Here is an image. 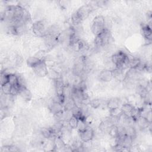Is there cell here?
<instances>
[{
  "label": "cell",
  "mask_w": 152,
  "mask_h": 152,
  "mask_svg": "<svg viewBox=\"0 0 152 152\" xmlns=\"http://www.w3.org/2000/svg\"><path fill=\"white\" fill-rule=\"evenodd\" d=\"M49 27L46 20H41L33 23L31 28L33 33L36 36L40 37H45L48 34Z\"/></svg>",
  "instance_id": "obj_1"
},
{
  "label": "cell",
  "mask_w": 152,
  "mask_h": 152,
  "mask_svg": "<svg viewBox=\"0 0 152 152\" xmlns=\"http://www.w3.org/2000/svg\"><path fill=\"white\" fill-rule=\"evenodd\" d=\"M112 36L110 30L104 29L101 33L96 36L94 43L96 48H103L109 44L112 40Z\"/></svg>",
  "instance_id": "obj_2"
},
{
  "label": "cell",
  "mask_w": 152,
  "mask_h": 152,
  "mask_svg": "<svg viewBox=\"0 0 152 152\" xmlns=\"http://www.w3.org/2000/svg\"><path fill=\"white\" fill-rule=\"evenodd\" d=\"M128 59V55L124 52L119 50L115 53L111 57V61L115 66V68L124 70L126 68V64Z\"/></svg>",
  "instance_id": "obj_3"
},
{
  "label": "cell",
  "mask_w": 152,
  "mask_h": 152,
  "mask_svg": "<svg viewBox=\"0 0 152 152\" xmlns=\"http://www.w3.org/2000/svg\"><path fill=\"white\" fill-rule=\"evenodd\" d=\"M105 19L102 15H97L93 19L91 25V30L96 36L101 33L105 29Z\"/></svg>",
  "instance_id": "obj_4"
},
{
  "label": "cell",
  "mask_w": 152,
  "mask_h": 152,
  "mask_svg": "<svg viewBox=\"0 0 152 152\" xmlns=\"http://www.w3.org/2000/svg\"><path fill=\"white\" fill-rule=\"evenodd\" d=\"M78 132L79 138L83 142L91 141L94 136V130L88 125L84 129L78 131Z\"/></svg>",
  "instance_id": "obj_5"
},
{
  "label": "cell",
  "mask_w": 152,
  "mask_h": 152,
  "mask_svg": "<svg viewBox=\"0 0 152 152\" xmlns=\"http://www.w3.org/2000/svg\"><path fill=\"white\" fill-rule=\"evenodd\" d=\"M94 8L91 4H86L80 7L75 12L83 21L93 11Z\"/></svg>",
  "instance_id": "obj_6"
},
{
  "label": "cell",
  "mask_w": 152,
  "mask_h": 152,
  "mask_svg": "<svg viewBox=\"0 0 152 152\" xmlns=\"http://www.w3.org/2000/svg\"><path fill=\"white\" fill-rule=\"evenodd\" d=\"M32 69L34 74L40 77H44L48 75L49 73L47 64L44 61H41Z\"/></svg>",
  "instance_id": "obj_7"
},
{
  "label": "cell",
  "mask_w": 152,
  "mask_h": 152,
  "mask_svg": "<svg viewBox=\"0 0 152 152\" xmlns=\"http://www.w3.org/2000/svg\"><path fill=\"white\" fill-rule=\"evenodd\" d=\"M18 95L22 98L23 100L26 102L31 100L32 98V94L30 90L26 87V86H21L19 87Z\"/></svg>",
  "instance_id": "obj_8"
},
{
  "label": "cell",
  "mask_w": 152,
  "mask_h": 152,
  "mask_svg": "<svg viewBox=\"0 0 152 152\" xmlns=\"http://www.w3.org/2000/svg\"><path fill=\"white\" fill-rule=\"evenodd\" d=\"M99 79L103 82H109L113 78V71L108 69H104L101 71L99 74Z\"/></svg>",
  "instance_id": "obj_9"
},
{
  "label": "cell",
  "mask_w": 152,
  "mask_h": 152,
  "mask_svg": "<svg viewBox=\"0 0 152 152\" xmlns=\"http://www.w3.org/2000/svg\"><path fill=\"white\" fill-rule=\"evenodd\" d=\"M53 148L56 150H65L66 147V144L61 137L56 136L53 140Z\"/></svg>",
  "instance_id": "obj_10"
},
{
  "label": "cell",
  "mask_w": 152,
  "mask_h": 152,
  "mask_svg": "<svg viewBox=\"0 0 152 152\" xmlns=\"http://www.w3.org/2000/svg\"><path fill=\"white\" fill-rule=\"evenodd\" d=\"M49 109L54 115L60 113L64 111V105L58 102H54L53 100H52V102L49 106Z\"/></svg>",
  "instance_id": "obj_11"
},
{
  "label": "cell",
  "mask_w": 152,
  "mask_h": 152,
  "mask_svg": "<svg viewBox=\"0 0 152 152\" xmlns=\"http://www.w3.org/2000/svg\"><path fill=\"white\" fill-rule=\"evenodd\" d=\"M121 100L118 98H112L107 100L106 103V106L110 111H112L120 107Z\"/></svg>",
  "instance_id": "obj_12"
},
{
  "label": "cell",
  "mask_w": 152,
  "mask_h": 152,
  "mask_svg": "<svg viewBox=\"0 0 152 152\" xmlns=\"http://www.w3.org/2000/svg\"><path fill=\"white\" fill-rule=\"evenodd\" d=\"M135 124H137V126L140 129H145L149 127L151 122H150L146 118L142 116H139L135 120Z\"/></svg>",
  "instance_id": "obj_13"
},
{
  "label": "cell",
  "mask_w": 152,
  "mask_h": 152,
  "mask_svg": "<svg viewBox=\"0 0 152 152\" xmlns=\"http://www.w3.org/2000/svg\"><path fill=\"white\" fill-rule=\"evenodd\" d=\"M141 33L144 37L147 40V41H149V42H151L152 30L151 27L148 24L143 26L141 27Z\"/></svg>",
  "instance_id": "obj_14"
},
{
  "label": "cell",
  "mask_w": 152,
  "mask_h": 152,
  "mask_svg": "<svg viewBox=\"0 0 152 152\" xmlns=\"http://www.w3.org/2000/svg\"><path fill=\"white\" fill-rule=\"evenodd\" d=\"M40 134L42 135L46 139H51L52 137L53 138H55V135H53V133L52 132V128H46V127H43L40 129Z\"/></svg>",
  "instance_id": "obj_15"
},
{
  "label": "cell",
  "mask_w": 152,
  "mask_h": 152,
  "mask_svg": "<svg viewBox=\"0 0 152 152\" xmlns=\"http://www.w3.org/2000/svg\"><path fill=\"white\" fill-rule=\"evenodd\" d=\"M112 125V124L110 123L109 118L106 119L103 121L101 122V123L99 125V128L101 132H107L109 128H110V126Z\"/></svg>",
  "instance_id": "obj_16"
},
{
  "label": "cell",
  "mask_w": 152,
  "mask_h": 152,
  "mask_svg": "<svg viewBox=\"0 0 152 152\" xmlns=\"http://www.w3.org/2000/svg\"><path fill=\"white\" fill-rule=\"evenodd\" d=\"M107 133L110 135V137L116 139L119 135L118 132V126L116 125H112L109 128Z\"/></svg>",
  "instance_id": "obj_17"
},
{
  "label": "cell",
  "mask_w": 152,
  "mask_h": 152,
  "mask_svg": "<svg viewBox=\"0 0 152 152\" xmlns=\"http://www.w3.org/2000/svg\"><path fill=\"white\" fill-rule=\"evenodd\" d=\"M125 134L131 137L134 140L137 136V131L135 128L132 125H127L125 126Z\"/></svg>",
  "instance_id": "obj_18"
},
{
  "label": "cell",
  "mask_w": 152,
  "mask_h": 152,
  "mask_svg": "<svg viewBox=\"0 0 152 152\" xmlns=\"http://www.w3.org/2000/svg\"><path fill=\"white\" fill-rule=\"evenodd\" d=\"M8 82L12 86L20 87L19 86V80H18V75L15 74H8Z\"/></svg>",
  "instance_id": "obj_19"
},
{
  "label": "cell",
  "mask_w": 152,
  "mask_h": 152,
  "mask_svg": "<svg viewBox=\"0 0 152 152\" xmlns=\"http://www.w3.org/2000/svg\"><path fill=\"white\" fill-rule=\"evenodd\" d=\"M41 61V60H40L39 59H38L37 57H36L35 56H30L29 57L27 61H26V62H27V65L33 68V67H34L37 64H38Z\"/></svg>",
  "instance_id": "obj_20"
},
{
  "label": "cell",
  "mask_w": 152,
  "mask_h": 152,
  "mask_svg": "<svg viewBox=\"0 0 152 152\" xmlns=\"http://www.w3.org/2000/svg\"><path fill=\"white\" fill-rule=\"evenodd\" d=\"M78 122H79V120L73 115L68 121V125L71 128V129H77L78 125Z\"/></svg>",
  "instance_id": "obj_21"
},
{
  "label": "cell",
  "mask_w": 152,
  "mask_h": 152,
  "mask_svg": "<svg viewBox=\"0 0 152 152\" xmlns=\"http://www.w3.org/2000/svg\"><path fill=\"white\" fill-rule=\"evenodd\" d=\"M1 86V91L2 94H11V91L12 86L9 83H7L6 84H4Z\"/></svg>",
  "instance_id": "obj_22"
},
{
  "label": "cell",
  "mask_w": 152,
  "mask_h": 152,
  "mask_svg": "<svg viewBox=\"0 0 152 152\" xmlns=\"http://www.w3.org/2000/svg\"><path fill=\"white\" fill-rule=\"evenodd\" d=\"M88 104L93 109H97L101 106L102 101L99 99H91L89 100Z\"/></svg>",
  "instance_id": "obj_23"
},
{
  "label": "cell",
  "mask_w": 152,
  "mask_h": 152,
  "mask_svg": "<svg viewBox=\"0 0 152 152\" xmlns=\"http://www.w3.org/2000/svg\"><path fill=\"white\" fill-rule=\"evenodd\" d=\"M0 81H1V86L4 85L8 82V74H6L4 71H1V76H0Z\"/></svg>",
  "instance_id": "obj_24"
},
{
  "label": "cell",
  "mask_w": 152,
  "mask_h": 152,
  "mask_svg": "<svg viewBox=\"0 0 152 152\" xmlns=\"http://www.w3.org/2000/svg\"><path fill=\"white\" fill-rule=\"evenodd\" d=\"M36 57H37L38 59H39L41 61H45L46 59V52L44 50H40L37 52V53L34 55Z\"/></svg>",
  "instance_id": "obj_25"
},
{
  "label": "cell",
  "mask_w": 152,
  "mask_h": 152,
  "mask_svg": "<svg viewBox=\"0 0 152 152\" xmlns=\"http://www.w3.org/2000/svg\"><path fill=\"white\" fill-rule=\"evenodd\" d=\"M108 1H98L96 2V5L99 7H104L107 5Z\"/></svg>",
  "instance_id": "obj_26"
}]
</instances>
